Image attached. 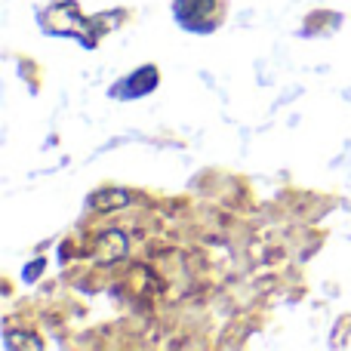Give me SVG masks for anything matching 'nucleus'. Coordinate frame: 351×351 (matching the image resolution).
Instances as JSON below:
<instances>
[{
  "instance_id": "f257e3e1",
  "label": "nucleus",
  "mask_w": 351,
  "mask_h": 351,
  "mask_svg": "<svg viewBox=\"0 0 351 351\" xmlns=\"http://www.w3.org/2000/svg\"><path fill=\"white\" fill-rule=\"evenodd\" d=\"M154 84H158V71H154V68H142V71H136L133 77L127 80V84H121V86H117V90H121V93H127V96H139V93L152 90Z\"/></svg>"
},
{
  "instance_id": "f03ea898",
  "label": "nucleus",
  "mask_w": 351,
  "mask_h": 351,
  "mask_svg": "<svg viewBox=\"0 0 351 351\" xmlns=\"http://www.w3.org/2000/svg\"><path fill=\"white\" fill-rule=\"evenodd\" d=\"M123 250H127V241H123V234H117V231H111V234H102V241H99V259L108 265V262L121 259Z\"/></svg>"
},
{
  "instance_id": "7ed1b4c3",
  "label": "nucleus",
  "mask_w": 351,
  "mask_h": 351,
  "mask_svg": "<svg viewBox=\"0 0 351 351\" xmlns=\"http://www.w3.org/2000/svg\"><path fill=\"white\" fill-rule=\"evenodd\" d=\"M176 12L185 25H191V16L216 12V0H176Z\"/></svg>"
},
{
  "instance_id": "20e7f679",
  "label": "nucleus",
  "mask_w": 351,
  "mask_h": 351,
  "mask_svg": "<svg viewBox=\"0 0 351 351\" xmlns=\"http://www.w3.org/2000/svg\"><path fill=\"white\" fill-rule=\"evenodd\" d=\"M127 204V194L123 191H114V194H102V197H93V206H99V210H108V206H121Z\"/></svg>"
}]
</instances>
